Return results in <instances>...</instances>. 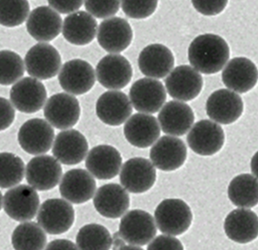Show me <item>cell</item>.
I'll list each match as a JSON object with an SVG mask.
<instances>
[{
	"mask_svg": "<svg viewBox=\"0 0 258 250\" xmlns=\"http://www.w3.org/2000/svg\"><path fill=\"white\" fill-rule=\"evenodd\" d=\"M230 58L228 44L215 34L200 35L188 48V59L194 69L206 75L217 73Z\"/></svg>",
	"mask_w": 258,
	"mask_h": 250,
	"instance_id": "1",
	"label": "cell"
},
{
	"mask_svg": "<svg viewBox=\"0 0 258 250\" xmlns=\"http://www.w3.org/2000/svg\"><path fill=\"white\" fill-rule=\"evenodd\" d=\"M45 250H79L74 242L67 239H57L50 242Z\"/></svg>",
	"mask_w": 258,
	"mask_h": 250,
	"instance_id": "44",
	"label": "cell"
},
{
	"mask_svg": "<svg viewBox=\"0 0 258 250\" xmlns=\"http://www.w3.org/2000/svg\"><path fill=\"white\" fill-rule=\"evenodd\" d=\"M95 70L90 63L81 59L66 62L58 75L60 87L73 95H83L95 84Z\"/></svg>",
	"mask_w": 258,
	"mask_h": 250,
	"instance_id": "13",
	"label": "cell"
},
{
	"mask_svg": "<svg viewBox=\"0 0 258 250\" xmlns=\"http://www.w3.org/2000/svg\"><path fill=\"white\" fill-rule=\"evenodd\" d=\"M187 157V148L182 139L163 136L153 144L150 151L153 164L165 172L176 171L183 166Z\"/></svg>",
	"mask_w": 258,
	"mask_h": 250,
	"instance_id": "16",
	"label": "cell"
},
{
	"mask_svg": "<svg viewBox=\"0 0 258 250\" xmlns=\"http://www.w3.org/2000/svg\"><path fill=\"white\" fill-rule=\"evenodd\" d=\"M74 221V207L69 202L60 198L44 201L37 213L39 226L51 235H58L69 231Z\"/></svg>",
	"mask_w": 258,
	"mask_h": 250,
	"instance_id": "3",
	"label": "cell"
},
{
	"mask_svg": "<svg viewBox=\"0 0 258 250\" xmlns=\"http://www.w3.org/2000/svg\"><path fill=\"white\" fill-rule=\"evenodd\" d=\"M119 250H144L142 248L138 247L136 246H132V245H128V246H124L123 247L121 248Z\"/></svg>",
	"mask_w": 258,
	"mask_h": 250,
	"instance_id": "47",
	"label": "cell"
},
{
	"mask_svg": "<svg viewBox=\"0 0 258 250\" xmlns=\"http://www.w3.org/2000/svg\"><path fill=\"white\" fill-rule=\"evenodd\" d=\"M186 140L189 148L197 154L211 156L221 149L225 135L222 127L218 124L212 121L202 120L191 128Z\"/></svg>",
	"mask_w": 258,
	"mask_h": 250,
	"instance_id": "15",
	"label": "cell"
},
{
	"mask_svg": "<svg viewBox=\"0 0 258 250\" xmlns=\"http://www.w3.org/2000/svg\"><path fill=\"white\" fill-rule=\"evenodd\" d=\"M119 232L129 244L144 246L156 237L157 228L150 213L144 210H134L128 212L121 219Z\"/></svg>",
	"mask_w": 258,
	"mask_h": 250,
	"instance_id": "9",
	"label": "cell"
},
{
	"mask_svg": "<svg viewBox=\"0 0 258 250\" xmlns=\"http://www.w3.org/2000/svg\"><path fill=\"white\" fill-rule=\"evenodd\" d=\"M25 64L19 54L10 50L0 51V85L11 86L21 79Z\"/></svg>",
	"mask_w": 258,
	"mask_h": 250,
	"instance_id": "36",
	"label": "cell"
},
{
	"mask_svg": "<svg viewBox=\"0 0 258 250\" xmlns=\"http://www.w3.org/2000/svg\"><path fill=\"white\" fill-rule=\"evenodd\" d=\"M95 210L104 217L118 219L122 217L130 207L128 192L122 186L109 183L100 187L93 200Z\"/></svg>",
	"mask_w": 258,
	"mask_h": 250,
	"instance_id": "27",
	"label": "cell"
},
{
	"mask_svg": "<svg viewBox=\"0 0 258 250\" xmlns=\"http://www.w3.org/2000/svg\"><path fill=\"white\" fill-rule=\"evenodd\" d=\"M206 113L212 120L230 125L236 122L243 113L242 98L227 89H220L212 93L206 102Z\"/></svg>",
	"mask_w": 258,
	"mask_h": 250,
	"instance_id": "18",
	"label": "cell"
},
{
	"mask_svg": "<svg viewBox=\"0 0 258 250\" xmlns=\"http://www.w3.org/2000/svg\"><path fill=\"white\" fill-rule=\"evenodd\" d=\"M168 95L177 101L187 102L199 96L203 87L200 72L188 65L174 68L165 80Z\"/></svg>",
	"mask_w": 258,
	"mask_h": 250,
	"instance_id": "11",
	"label": "cell"
},
{
	"mask_svg": "<svg viewBox=\"0 0 258 250\" xmlns=\"http://www.w3.org/2000/svg\"><path fill=\"white\" fill-rule=\"evenodd\" d=\"M30 9L28 0H0V25H21L28 18Z\"/></svg>",
	"mask_w": 258,
	"mask_h": 250,
	"instance_id": "37",
	"label": "cell"
},
{
	"mask_svg": "<svg viewBox=\"0 0 258 250\" xmlns=\"http://www.w3.org/2000/svg\"><path fill=\"white\" fill-rule=\"evenodd\" d=\"M97 39L103 49L111 54H118L128 48L133 39V31L127 20L112 17L101 23Z\"/></svg>",
	"mask_w": 258,
	"mask_h": 250,
	"instance_id": "19",
	"label": "cell"
},
{
	"mask_svg": "<svg viewBox=\"0 0 258 250\" xmlns=\"http://www.w3.org/2000/svg\"><path fill=\"white\" fill-rule=\"evenodd\" d=\"M25 165L21 157L11 152L0 153V188L18 186L25 175Z\"/></svg>",
	"mask_w": 258,
	"mask_h": 250,
	"instance_id": "35",
	"label": "cell"
},
{
	"mask_svg": "<svg viewBox=\"0 0 258 250\" xmlns=\"http://www.w3.org/2000/svg\"><path fill=\"white\" fill-rule=\"evenodd\" d=\"M52 126L42 119H32L23 124L18 134L23 150L32 155H42L51 149L54 143Z\"/></svg>",
	"mask_w": 258,
	"mask_h": 250,
	"instance_id": "6",
	"label": "cell"
},
{
	"mask_svg": "<svg viewBox=\"0 0 258 250\" xmlns=\"http://www.w3.org/2000/svg\"><path fill=\"white\" fill-rule=\"evenodd\" d=\"M10 101L18 111L33 114L42 110L46 102L45 86L33 77H26L17 81L9 93Z\"/></svg>",
	"mask_w": 258,
	"mask_h": 250,
	"instance_id": "10",
	"label": "cell"
},
{
	"mask_svg": "<svg viewBox=\"0 0 258 250\" xmlns=\"http://www.w3.org/2000/svg\"><path fill=\"white\" fill-rule=\"evenodd\" d=\"M222 81L230 90L239 94L246 93L257 83V66L246 57H235L223 70Z\"/></svg>",
	"mask_w": 258,
	"mask_h": 250,
	"instance_id": "26",
	"label": "cell"
},
{
	"mask_svg": "<svg viewBox=\"0 0 258 250\" xmlns=\"http://www.w3.org/2000/svg\"><path fill=\"white\" fill-rule=\"evenodd\" d=\"M12 243L15 250H43L47 243L46 234L39 224L22 222L14 230Z\"/></svg>",
	"mask_w": 258,
	"mask_h": 250,
	"instance_id": "33",
	"label": "cell"
},
{
	"mask_svg": "<svg viewBox=\"0 0 258 250\" xmlns=\"http://www.w3.org/2000/svg\"><path fill=\"white\" fill-rule=\"evenodd\" d=\"M125 246V241L122 238V236L118 232H115L112 236V247L113 250H119Z\"/></svg>",
	"mask_w": 258,
	"mask_h": 250,
	"instance_id": "45",
	"label": "cell"
},
{
	"mask_svg": "<svg viewBox=\"0 0 258 250\" xmlns=\"http://www.w3.org/2000/svg\"><path fill=\"white\" fill-rule=\"evenodd\" d=\"M174 66L173 53L162 44L147 45L138 57V66L141 73L151 78H163L173 70Z\"/></svg>",
	"mask_w": 258,
	"mask_h": 250,
	"instance_id": "24",
	"label": "cell"
},
{
	"mask_svg": "<svg viewBox=\"0 0 258 250\" xmlns=\"http://www.w3.org/2000/svg\"><path fill=\"white\" fill-rule=\"evenodd\" d=\"M84 3L86 10L94 18L105 19L119 12L121 0H85Z\"/></svg>",
	"mask_w": 258,
	"mask_h": 250,
	"instance_id": "39",
	"label": "cell"
},
{
	"mask_svg": "<svg viewBox=\"0 0 258 250\" xmlns=\"http://www.w3.org/2000/svg\"><path fill=\"white\" fill-rule=\"evenodd\" d=\"M194 9L206 16L219 15L225 9L228 0H191Z\"/></svg>",
	"mask_w": 258,
	"mask_h": 250,
	"instance_id": "40",
	"label": "cell"
},
{
	"mask_svg": "<svg viewBox=\"0 0 258 250\" xmlns=\"http://www.w3.org/2000/svg\"><path fill=\"white\" fill-rule=\"evenodd\" d=\"M76 240L79 250H110L112 247V236L107 228L99 224L82 227Z\"/></svg>",
	"mask_w": 258,
	"mask_h": 250,
	"instance_id": "34",
	"label": "cell"
},
{
	"mask_svg": "<svg viewBox=\"0 0 258 250\" xmlns=\"http://www.w3.org/2000/svg\"><path fill=\"white\" fill-rule=\"evenodd\" d=\"M61 63L58 51L46 42L33 45L24 58L27 73L38 80L54 78L60 71Z\"/></svg>",
	"mask_w": 258,
	"mask_h": 250,
	"instance_id": "5",
	"label": "cell"
},
{
	"mask_svg": "<svg viewBox=\"0 0 258 250\" xmlns=\"http://www.w3.org/2000/svg\"><path fill=\"white\" fill-rule=\"evenodd\" d=\"M133 112L130 100L123 92L109 91L96 103V114L106 125L119 126L126 122Z\"/></svg>",
	"mask_w": 258,
	"mask_h": 250,
	"instance_id": "25",
	"label": "cell"
},
{
	"mask_svg": "<svg viewBox=\"0 0 258 250\" xmlns=\"http://www.w3.org/2000/svg\"><path fill=\"white\" fill-rule=\"evenodd\" d=\"M85 0H48L50 7L58 13H74L78 11L83 6Z\"/></svg>",
	"mask_w": 258,
	"mask_h": 250,
	"instance_id": "43",
	"label": "cell"
},
{
	"mask_svg": "<svg viewBox=\"0 0 258 250\" xmlns=\"http://www.w3.org/2000/svg\"><path fill=\"white\" fill-rule=\"evenodd\" d=\"M93 176L83 169L68 171L60 180L59 191L62 198L72 204H81L90 201L96 191Z\"/></svg>",
	"mask_w": 258,
	"mask_h": 250,
	"instance_id": "20",
	"label": "cell"
},
{
	"mask_svg": "<svg viewBox=\"0 0 258 250\" xmlns=\"http://www.w3.org/2000/svg\"><path fill=\"white\" fill-rule=\"evenodd\" d=\"M228 197L236 207H255L258 204V179L251 174L235 177L229 185Z\"/></svg>",
	"mask_w": 258,
	"mask_h": 250,
	"instance_id": "32",
	"label": "cell"
},
{
	"mask_svg": "<svg viewBox=\"0 0 258 250\" xmlns=\"http://www.w3.org/2000/svg\"><path fill=\"white\" fill-rule=\"evenodd\" d=\"M147 250H184L178 239L170 235H159L152 240Z\"/></svg>",
	"mask_w": 258,
	"mask_h": 250,
	"instance_id": "41",
	"label": "cell"
},
{
	"mask_svg": "<svg viewBox=\"0 0 258 250\" xmlns=\"http://www.w3.org/2000/svg\"><path fill=\"white\" fill-rule=\"evenodd\" d=\"M227 237L238 243H248L258 237V216L247 209H236L227 215L224 222Z\"/></svg>",
	"mask_w": 258,
	"mask_h": 250,
	"instance_id": "31",
	"label": "cell"
},
{
	"mask_svg": "<svg viewBox=\"0 0 258 250\" xmlns=\"http://www.w3.org/2000/svg\"><path fill=\"white\" fill-rule=\"evenodd\" d=\"M15 119V107L11 101L0 97V131L9 128Z\"/></svg>",
	"mask_w": 258,
	"mask_h": 250,
	"instance_id": "42",
	"label": "cell"
},
{
	"mask_svg": "<svg viewBox=\"0 0 258 250\" xmlns=\"http://www.w3.org/2000/svg\"><path fill=\"white\" fill-rule=\"evenodd\" d=\"M131 104L135 110L145 114H154L163 107L167 99L162 82L151 78L135 81L129 92Z\"/></svg>",
	"mask_w": 258,
	"mask_h": 250,
	"instance_id": "8",
	"label": "cell"
},
{
	"mask_svg": "<svg viewBox=\"0 0 258 250\" xmlns=\"http://www.w3.org/2000/svg\"><path fill=\"white\" fill-rule=\"evenodd\" d=\"M119 180L124 189L131 193H144L156 183V168L148 159L133 157L122 166Z\"/></svg>",
	"mask_w": 258,
	"mask_h": 250,
	"instance_id": "14",
	"label": "cell"
},
{
	"mask_svg": "<svg viewBox=\"0 0 258 250\" xmlns=\"http://www.w3.org/2000/svg\"><path fill=\"white\" fill-rule=\"evenodd\" d=\"M162 131L171 136H183L191 128L195 120L194 111L187 104L172 101L165 104L158 115Z\"/></svg>",
	"mask_w": 258,
	"mask_h": 250,
	"instance_id": "28",
	"label": "cell"
},
{
	"mask_svg": "<svg viewBox=\"0 0 258 250\" xmlns=\"http://www.w3.org/2000/svg\"><path fill=\"white\" fill-rule=\"evenodd\" d=\"M159 0H121L125 15L132 19H145L157 9Z\"/></svg>",
	"mask_w": 258,
	"mask_h": 250,
	"instance_id": "38",
	"label": "cell"
},
{
	"mask_svg": "<svg viewBox=\"0 0 258 250\" xmlns=\"http://www.w3.org/2000/svg\"><path fill=\"white\" fill-rule=\"evenodd\" d=\"M251 172L258 179V151L253 156L251 161Z\"/></svg>",
	"mask_w": 258,
	"mask_h": 250,
	"instance_id": "46",
	"label": "cell"
},
{
	"mask_svg": "<svg viewBox=\"0 0 258 250\" xmlns=\"http://www.w3.org/2000/svg\"><path fill=\"white\" fill-rule=\"evenodd\" d=\"M25 177L29 186L36 190H51L61 180V165L52 156H36L27 163Z\"/></svg>",
	"mask_w": 258,
	"mask_h": 250,
	"instance_id": "12",
	"label": "cell"
},
{
	"mask_svg": "<svg viewBox=\"0 0 258 250\" xmlns=\"http://www.w3.org/2000/svg\"><path fill=\"white\" fill-rule=\"evenodd\" d=\"M160 126L151 115L137 113L129 118L124 126L125 139L133 146L146 148L151 146L160 136Z\"/></svg>",
	"mask_w": 258,
	"mask_h": 250,
	"instance_id": "29",
	"label": "cell"
},
{
	"mask_svg": "<svg viewBox=\"0 0 258 250\" xmlns=\"http://www.w3.org/2000/svg\"><path fill=\"white\" fill-rule=\"evenodd\" d=\"M40 200L36 189L27 185L11 188L3 197L5 213L17 222L32 220L39 211Z\"/></svg>",
	"mask_w": 258,
	"mask_h": 250,
	"instance_id": "4",
	"label": "cell"
},
{
	"mask_svg": "<svg viewBox=\"0 0 258 250\" xmlns=\"http://www.w3.org/2000/svg\"><path fill=\"white\" fill-rule=\"evenodd\" d=\"M98 28V22L92 15L83 11H77L65 18L62 33L70 43L83 46L94 40Z\"/></svg>",
	"mask_w": 258,
	"mask_h": 250,
	"instance_id": "30",
	"label": "cell"
},
{
	"mask_svg": "<svg viewBox=\"0 0 258 250\" xmlns=\"http://www.w3.org/2000/svg\"><path fill=\"white\" fill-rule=\"evenodd\" d=\"M81 114L78 100L67 93L52 95L44 107V116L52 127L66 130L77 125Z\"/></svg>",
	"mask_w": 258,
	"mask_h": 250,
	"instance_id": "7",
	"label": "cell"
},
{
	"mask_svg": "<svg viewBox=\"0 0 258 250\" xmlns=\"http://www.w3.org/2000/svg\"><path fill=\"white\" fill-rule=\"evenodd\" d=\"M27 32L40 42H48L59 36L63 21L58 12L48 6H39L33 9L26 23Z\"/></svg>",
	"mask_w": 258,
	"mask_h": 250,
	"instance_id": "22",
	"label": "cell"
},
{
	"mask_svg": "<svg viewBox=\"0 0 258 250\" xmlns=\"http://www.w3.org/2000/svg\"><path fill=\"white\" fill-rule=\"evenodd\" d=\"M3 197L2 195L1 192H0V210H1L2 207H3Z\"/></svg>",
	"mask_w": 258,
	"mask_h": 250,
	"instance_id": "48",
	"label": "cell"
},
{
	"mask_svg": "<svg viewBox=\"0 0 258 250\" xmlns=\"http://www.w3.org/2000/svg\"><path fill=\"white\" fill-rule=\"evenodd\" d=\"M155 220L161 232L170 236L181 235L192 222L190 207L183 200H163L155 210Z\"/></svg>",
	"mask_w": 258,
	"mask_h": 250,
	"instance_id": "2",
	"label": "cell"
},
{
	"mask_svg": "<svg viewBox=\"0 0 258 250\" xmlns=\"http://www.w3.org/2000/svg\"><path fill=\"white\" fill-rule=\"evenodd\" d=\"M132 65L120 54H108L103 57L96 66L98 82L110 90H119L126 87L132 80Z\"/></svg>",
	"mask_w": 258,
	"mask_h": 250,
	"instance_id": "17",
	"label": "cell"
},
{
	"mask_svg": "<svg viewBox=\"0 0 258 250\" xmlns=\"http://www.w3.org/2000/svg\"><path fill=\"white\" fill-rule=\"evenodd\" d=\"M122 158L119 151L109 145H100L90 150L86 160L89 172L100 180L115 178L122 168Z\"/></svg>",
	"mask_w": 258,
	"mask_h": 250,
	"instance_id": "23",
	"label": "cell"
},
{
	"mask_svg": "<svg viewBox=\"0 0 258 250\" xmlns=\"http://www.w3.org/2000/svg\"><path fill=\"white\" fill-rule=\"evenodd\" d=\"M89 151V143L83 133L74 129L60 132L54 139L52 147L54 157L64 165L81 163Z\"/></svg>",
	"mask_w": 258,
	"mask_h": 250,
	"instance_id": "21",
	"label": "cell"
}]
</instances>
